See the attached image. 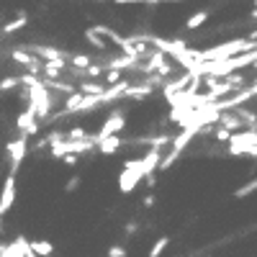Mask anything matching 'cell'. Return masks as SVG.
<instances>
[{
	"instance_id": "obj_4",
	"label": "cell",
	"mask_w": 257,
	"mask_h": 257,
	"mask_svg": "<svg viewBox=\"0 0 257 257\" xmlns=\"http://www.w3.org/2000/svg\"><path fill=\"white\" fill-rule=\"evenodd\" d=\"M121 147H123L121 134H111V137H105V139H100V142L95 144V149H98L100 155H116Z\"/></svg>"
},
{
	"instance_id": "obj_17",
	"label": "cell",
	"mask_w": 257,
	"mask_h": 257,
	"mask_svg": "<svg viewBox=\"0 0 257 257\" xmlns=\"http://www.w3.org/2000/svg\"><path fill=\"white\" fill-rule=\"evenodd\" d=\"M128 252H126V247H121V244H113V247H108V257H126Z\"/></svg>"
},
{
	"instance_id": "obj_12",
	"label": "cell",
	"mask_w": 257,
	"mask_h": 257,
	"mask_svg": "<svg viewBox=\"0 0 257 257\" xmlns=\"http://www.w3.org/2000/svg\"><path fill=\"white\" fill-rule=\"evenodd\" d=\"M90 62H93V59H90L88 54H82V52H80V54H75V57L70 59V64H72L75 70H85V67H88Z\"/></svg>"
},
{
	"instance_id": "obj_20",
	"label": "cell",
	"mask_w": 257,
	"mask_h": 257,
	"mask_svg": "<svg viewBox=\"0 0 257 257\" xmlns=\"http://www.w3.org/2000/svg\"><path fill=\"white\" fill-rule=\"evenodd\" d=\"M252 8H257V0H252Z\"/></svg>"
},
{
	"instance_id": "obj_8",
	"label": "cell",
	"mask_w": 257,
	"mask_h": 257,
	"mask_svg": "<svg viewBox=\"0 0 257 257\" xmlns=\"http://www.w3.org/2000/svg\"><path fill=\"white\" fill-rule=\"evenodd\" d=\"M29 249H31L34 254H39V257H49V254L54 252V244L47 242V239H31V242H29Z\"/></svg>"
},
{
	"instance_id": "obj_15",
	"label": "cell",
	"mask_w": 257,
	"mask_h": 257,
	"mask_svg": "<svg viewBox=\"0 0 257 257\" xmlns=\"http://www.w3.org/2000/svg\"><path fill=\"white\" fill-rule=\"evenodd\" d=\"M85 137H88V132L82 126H72L70 132H64V139H85Z\"/></svg>"
},
{
	"instance_id": "obj_6",
	"label": "cell",
	"mask_w": 257,
	"mask_h": 257,
	"mask_svg": "<svg viewBox=\"0 0 257 257\" xmlns=\"http://www.w3.org/2000/svg\"><path fill=\"white\" fill-rule=\"evenodd\" d=\"M211 18V11L208 8H203V11H196V13H193L188 21H185V31H196V29H201L203 24H206V21Z\"/></svg>"
},
{
	"instance_id": "obj_18",
	"label": "cell",
	"mask_w": 257,
	"mask_h": 257,
	"mask_svg": "<svg viewBox=\"0 0 257 257\" xmlns=\"http://www.w3.org/2000/svg\"><path fill=\"white\" fill-rule=\"evenodd\" d=\"M147 208H152L155 203H157V198H155V193H147V196H144V201H142Z\"/></svg>"
},
{
	"instance_id": "obj_14",
	"label": "cell",
	"mask_w": 257,
	"mask_h": 257,
	"mask_svg": "<svg viewBox=\"0 0 257 257\" xmlns=\"http://www.w3.org/2000/svg\"><path fill=\"white\" fill-rule=\"evenodd\" d=\"M118 80H123V70H116V67L105 70V82H108V85H113V82H118Z\"/></svg>"
},
{
	"instance_id": "obj_9",
	"label": "cell",
	"mask_w": 257,
	"mask_h": 257,
	"mask_svg": "<svg viewBox=\"0 0 257 257\" xmlns=\"http://www.w3.org/2000/svg\"><path fill=\"white\" fill-rule=\"evenodd\" d=\"M77 90L85 93V95H100L105 90V85H100V82H80Z\"/></svg>"
},
{
	"instance_id": "obj_10",
	"label": "cell",
	"mask_w": 257,
	"mask_h": 257,
	"mask_svg": "<svg viewBox=\"0 0 257 257\" xmlns=\"http://www.w3.org/2000/svg\"><path fill=\"white\" fill-rule=\"evenodd\" d=\"M257 190V178H252L247 185H242V188H237V190H234V196H237V198H247L249 196V193H254Z\"/></svg>"
},
{
	"instance_id": "obj_21",
	"label": "cell",
	"mask_w": 257,
	"mask_h": 257,
	"mask_svg": "<svg viewBox=\"0 0 257 257\" xmlns=\"http://www.w3.org/2000/svg\"><path fill=\"white\" fill-rule=\"evenodd\" d=\"M0 229H3V216H0Z\"/></svg>"
},
{
	"instance_id": "obj_5",
	"label": "cell",
	"mask_w": 257,
	"mask_h": 257,
	"mask_svg": "<svg viewBox=\"0 0 257 257\" xmlns=\"http://www.w3.org/2000/svg\"><path fill=\"white\" fill-rule=\"evenodd\" d=\"M219 126H224V128H229V132H242V128H244V121L237 116V111H234V113H229L226 108L221 111V116H219V121H216Z\"/></svg>"
},
{
	"instance_id": "obj_13",
	"label": "cell",
	"mask_w": 257,
	"mask_h": 257,
	"mask_svg": "<svg viewBox=\"0 0 257 257\" xmlns=\"http://www.w3.org/2000/svg\"><path fill=\"white\" fill-rule=\"evenodd\" d=\"M16 88H21V77H3L0 80V93L3 90H16Z\"/></svg>"
},
{
	"instance_id": "obj_16",
	"label": "cell",
	"mask_w": 257,
	"mask_h": 257,
	"mask_svg": "<svg viewBox=\"0 0 257 257\" xmlns=\"http://www.w3.org/2000/svg\"><path fill=\"white\" fill-rule=\"evenodd\" d=\"M80 183H82V180H80V175L70 178V180H67V185H64V193H75V190L80 188Z\"/></svg>"
},
{
	"instance_id": "obj_1",
	"label": "cell",
	"mask_w": 257,
	"mask_h": 257,
	"mask_svg": "<svg viewBox=\"0 0 257 257\" xmlns=\"http://www.w3.org/2000/svg\"><path fill=\"white\" fill-rule=\"evenodd\" d=\"M6 152H8V160H11V173H18V167L24 165V160L29 155V137L21 134L18 139L8 142L6 144Z\"/></svg>"
},
{
	"instance_id": "obj_2",
	"label": "cell",
	"mask_w": 257,
	"mask_h": 257,
	"mask_svg": "<svg viewBox=\"0 0 257 257\" xmlns=\"http://www.w3.org/2000/svg\"><path fill=\"white\" fill-rule=\"evenodd\" d=\"M123 126H126V113H123V111H111V116L105 118L103 126L98 128V134H90V137H93V142L98 144L100 139L111 137V134H121Z\"/></svg>"
},
{
	"instance_id": "obj_7",
	"label": "cell",
	"mask_w": 257,
	"mask_h": 257,
	"mask_svg": "<svg viewBox=\"0 0 257 257\" xmlns=\"http://www.w3.org/2000/svg\"><path fill=\"white\" fill-rule=\"evenodd\" d=\"M26 24H29V16H26L24 11H21L13 21H8V24L3 26V34H6V36H11V34H16V31H21V29H26Z\"/></svg>"
},
{
	"instance_id": "obj_3",
	"label": "cell",
	"mask_w": 257,
	"mask_h": 257,
	"mask_svg": "<svg viewBox=\"0 0 257 257\" xmlns=\"http://www.w3.org/2000/svg\"><path fill=\"white\" fill-rule=\"evenodd\" d=\"M18 196V183H16V173H8V178L3 180V190H0V216L8 213L16 203Z\"/></svg>"
},
{
	"instance_id": "obj_19",
	"label": "cell",
	"mask_w": 257,
	"mask_h": 257,
	"mask_svg": "<svg viewBox=\"0 0 257 257\" xmlns=\"http://www.w3.org/2000/svg\"><path fill=\"white\" fill-rule=\"evenodd\" d=\"M160 3H178V0H160Z\"/></svg>"
},
{
	"instance_id": "obj_11",
	"label": "cell",
	"mask_w": 257,
	"mask_h": 257,
	"mask_svg": "<svg viewBox=\"0 0 257 257\" xmlns=\"http://www.w3.org/2000/svg\"><path fill=\"white\" fill-rule=\"evenodd\" d=\"M167 244H170V237H160V239L152 244V249H149V257H160V254L167 249Z\"/></svg>"
}]
</instances>
